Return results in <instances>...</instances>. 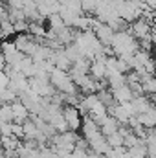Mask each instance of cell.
<instances>
[{
	"mask_svg": "<svg viewBox=\"0 0 156 158\" xmlns=\"http://www.w3.org/2000/svg\"><path fill=\"white\" fill-rule=\"evenodd\" d=\"M13 44H15V48L24 57H31L35 53V50L39 48V44H42V42H39L37 39H33L30 33H18V35L13 37Z\"/></svg>",
	"mask_w": 156,
	"mask_h": 158,
	"instance_id": "obj_1",
	"label": "cell"
},
{
	"mask_svg": "<svg viewBox=\"0 0 156 158\" xmlns=\"http://www.w3.org/2000/svg\"><path fill=\"white\" fill-rule=\"evenodd\" d=\"M63 118H64L66 125H68V131L77 132L81 129V125H83V116H81L79 109L74 107V105H64L63 107Z\"/></svg>",
	"mask_w": 156,
	"mask_h": 158,
	"instance_id": "obj_2",
	"label": "cell"
},
{
	"mask_svg": "<svg viewBox=\"0 0 156 158\" xmlns=\"http://www.w3.org/2000/svg\"><path fill=\"white\" fill-rule=\"evenodd\" d=\"M86 143H88V151H90V153H94V155L107 156V155L110 153V145L107 143V138H105L103 134L96 136L94 140H90V142H86Z\"/></svg>",
	"mask_w": 156,
	"mask_h": 158,
	"instance_id": "obj_3",
	"label": "cell"
},
{
	"mask_svg": "<svg viewBox=\"0 0 156 158\" xmlns=\"http://www.w3.org/2000/svg\"><path fill=\"white\" fill-rule=\"evenodd\" d=\"M88 76L94 79V81H105V79H107V57L92 61V63H90Z\"/></svg>",
	"mask_w": 156,
	"mask_h": 158,
	"instance_id": "obj_4",
	"label": "cell"
},
{
	"mask_svg": "<svg viewBox=\"0 0 156 158\" xmlns=\"http://www.w3.org/2000/svg\"><path fill=\"white\" fill-rule=\"evenodd\" d=\"M110 92H112V98H114V103H116V105L129 103V101H132V98H134L132 90H130L127 85H123V86H119V88H114V90H110Z\"/></svg>",
	"mask_w": 156,
	"mask_h": 158,
	"instance_id": "obj_5",
	"label": "cell"
},
{
	"mask_svg": "<svg viewBox=\"0 0 156 158\" xmlns=\"http://www.w3.org/2000/svg\"><path fill=\"white\" fill-rule=\"evenodd\" d=\"M11 110H13V123H24L26 119H30V112L20 103V99H17V101L11 103Z\"/></svg>",
	"mask_w": 156,
	"mask_h": 158,
	"instance_id": "obj_6",
	"label": "cell"
},
{
	"mask_svg": "<svg viewBox=\"0 0 156 158\" xmlns=\"http://www.w3.org/2000/svg\"><path fill=\"white\" fill-rule=\"evenodd\" d=\"M97 125H99V131H101V134H103V136H110V134H114V132L119 131V123H117L112 116L103 118Z\"/></svg>",
	"mask_w": 156,
	"mask_h": 158,
	"instance_id": "obj_7",
	"label": "cell"
},
{
	"mask_svg": "<svg viewBox=\"0 0 156 158\" xmlns=\"http://www.w3.org/2000/svg\"><path fill=\"white\" fill-rule=\"evenodd\" d=\"M46 20H48V30L53 31V33H57V31H61L63 28H66L64 22H63V19H61V15H50Z\"/></svg>",
	"mask_w": 156,
	"mask_h": 158,
	"instance_id": "obj_8",
	"label": "cell"
},
{
	"mask_svg": "<svg viewBox=\"0 0 156 158\" xmlns=\"http://www.w3.org/2000/svg\"><path fill=\"white\" fill-rule=\"evenodd\" d=\"M107 138V143L110 145V149H117V147H123V134L117 131L110 136H105Z\"/></svg>",
	"mask_w": 156,
	"mask_h": 158,
	"instance_id": "obj_9",
	"label": "cell"
},
{
	"mask_svg": "<svg viewBox=\"0 0 156 158\" xmlns=\"http://www.w3.org/2000/svg\"><path fill=\"white\" fill-rule=\"evenodd\" d=\"M7 86H9V76L6 72H0V90H4Z\"/></svg>",
	"mask_w": 156,
	"mask_h": 158,
	"instance_id": "obj_10",
	"label": "cell"
},
{
	"mask_svg": "<svg viewBox=\"0 0 156 158\" xmlns=\"http://www.w3.org/2000/svg\"><path fill=\"white\" fill-rule=\"evenodd\" d=\"M6 66H7V63H6V57H4V53L0 52V72H4V70H6Z\"/></svg>",
	"mask_w": 156,
	"mask_h": 158,
	"instance_id": "obj_11",
	"label": "cell"
},
{
	"mask_svg": "<svg viewBox=\"0 0 156 158\" xmlns=\"http://www.w3.org/2000/svg\"><path fill=\"white\" fill-rule=\"evenodd\" d=\"M149 99H151V103H153V107H156V94H153V96H149Z\"/></svg>",
	"mask_w": 156,
	"mask_h": 158,
	"instance_id": "obj_12",
	"label": "cell"
}]
</instances>
